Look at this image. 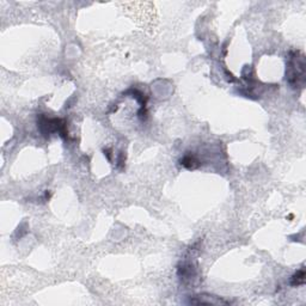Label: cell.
<instances>
[{
	"mask_svg": "<svg viewBox=\"0 0 306 306\" xmlns=\"http://www.w3.org/2000/svg\"><path fill=\"white\" fill-rule=\"evenodd\" d=\"M286 79L292 87H304L306 80L305 56L300 52H291L286 67Z\"/></svg>",
	"mask_w": 306,
	"mask_h": 306,
	"instance_id": "obj_1",
	"label": "cell"
},
{
	"mask_svg": "<svg viewBox=\"0 0 306 306\" xmlns=\"http://www.w3.org/2000/svg\"><path fill=\"white\" fill-rule=\"evenodd\" d=\"M37 127L40 131L44 136H49L50 134L58 133L61 138H67L68 131H67V125L64 120L61 119H52L47 117L44 114H41L37 117Z\"/></svg>",
	"mask_w": 306,
	"mask_h": 306,
	"instance_id": "obj_2",
	"label": "cell"
},
{
	"mask_svg": "<svg viewBox=\"0 0 306 306\" xmlns=\"http://www.w3.org/2000/svg\"><path fill=\"white\" fill-rule=\"evenodd\" d=\"M188 303L193 305H217V306L231 304L230 300H225V299H222V298L217 297V295L207 294V293L193 295V297H190L189 302Z\"/></svg>",
	"mask_w": 306,
	"mask_h": 306,
	"instance_id": "obj_3",
	"label": "cell"
},
{
	"mask_svg": "<svg viewBox=\"0 0 306 306\" xmlns=\"http://www.w3.org/2000/svg\"><path fill=\"white\" fill-rule=\"evenodd\" d=\"M179 163H181L182 166L188 169V170H194V169H197V166L200 165V162H198L197 158L190 152L186 153V154L183 155V158L179 160Z\"/></svg>",
	"mask_w": 306,
	"mask_h": 306,
	"instance_id": "obj_4",
	"label": "cell"
},
{
	"mask_svg": "<svg viewBox=\"0 0 306 306\" xmlns=\"http://www.w3.org/2000/svg\"><path fill=\"white\" fill-rule=\"evenodd\" d=\"M195 275L194 268L190 263H183L178 267V276L181 279H190Z\"/></svg>",
	"mask_w": 306,
	"mask_h": 306,
	"instance_id": "obj_5",
	"label": "cell"
},
{
	"mask_svg": "<svg viewBox=\"0 0 306 306\" xmlns=\"http://www.w3.org/2000/svg\"><path fill=\"white\" fill-rule=\"evenodd\" d=\"M304 284H305V269L304 268H302V269L298 270V272L292 276L291 284L293 287H298V286H303Z\"/></svg>",
	"mask_w": 306,
	"mask_h": 306,
	"instance_id": "obj_6",
	"label": "cell"
}]
</instances>
